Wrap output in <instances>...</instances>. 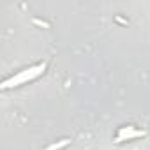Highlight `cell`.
Wrapping results in <instances>:
<instances>
[{
	"label": "cell",
	"mask_w": 150,
	"mask_h": 150,
	"mask_svg": "<svg viewBox=\"0 0 150 150\" xmlns=\"http://www.w3.org/2000/svg\"><path fill=\"white\" fill-rule=\"evenodd\" d=\"M69 141H71V139H67V138H65V139H62L60 143H55V145H51V146H50V148H46V150H58V148L65 146V145H67Z\"/></svg>",
	"instance_id": "1"
},
{
	"label": "cell",
	"mask_w": 150,
	"mask_h": 150,
	"mask_svg": "<svg viewBox=\"0 0 150 150\" xmlns=\"http://www.w3.org/2000/svg\"><path fill=\"white\" fill-rule=\"evenodd\" d=\"M34 23H35V25H42V27H50L48 23H44V21H41V20H34Z\"/></svg>",
	"instance_id": "2"
}]
</instances>
